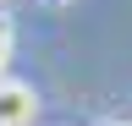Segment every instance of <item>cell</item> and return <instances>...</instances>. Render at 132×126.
Returning a JSON list of instances; mask_svg holds the SVG:
<instances>
[{
	"mask_svg": "<svg viewBox=\"0 0 132 126\" xmlns=\"http://www.w3.org/2000/svg\"><path fill=\"white\" fill-rule=\"evenodd\" d=\"M39 115V93L28 82H0V126H33Z\"/></svg>",
	"mask_w": 132,
	"mask_h": 126,
	"instance_id": "cell-1",
	"label": "cell"
},
{
	"mask_svg": "<svg viewBox=\"0 0 132 126\" xmlns=\"http://www.w3.org/2000/svg\"><path fill=\"white\" fill-rule=\"evenodd\" d=\"M6 50H11V17L0 11V66H6Z\"/></svg>",
	"mask_w": 132,
	"mask_h": 126,
	"instance_id": "cell-2",
	"label": "cell"
},
{
	"mask_svg": "<svg viewBox=\"0 0 132 126\" xmlns=\"http://www.w3.org/2000/svg\"><path fill=\"white\" fill-rule=\"evenodd\" d=\"M44 6H66V0H44Z\"/></svg>",
	"mask_w": 132,
	"mask_h": 126,
	"instance_id": "cell-3",
	"label": "cell"
}]
</instances>
